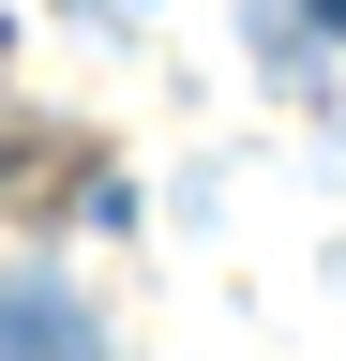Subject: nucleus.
Here are the masks:
<instances>
[{"mask_svg":"<svg viewBox=\"0 0 346 361\" xmlns=\"http://www.w3.org/2000/svg\"><path fill=\"white\" fill-rule=\"evenodd\" d=\"M316 30H346V0H316Z\"/></svg>","mask_w":346,"mask_h":361,"instance_id":"f03ea898","label":"nucleus"},{"mask_svg":"<svg viewBox=\"0 0 346 361\" xmlns=\"http://www.w3.org/2000/svg\"><path fill=\"white\" fill-rule=\"evenodd\" d=\"M0 361H106V331H91V301H75V286L0 271Z\"/></svg>","mask_w":346,"mask_h":361,"instance_id":"f257e3e1","label":"nucleus"}]
</instances>
